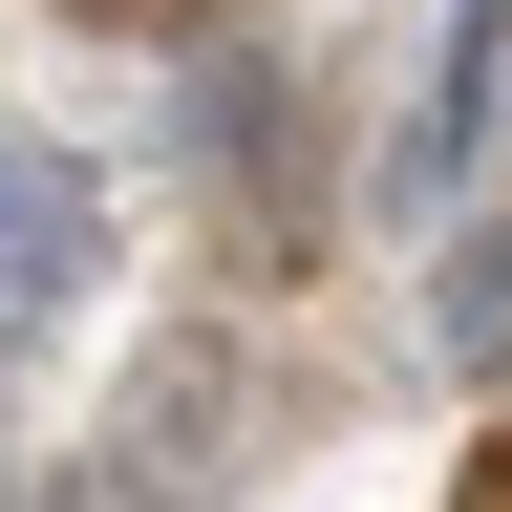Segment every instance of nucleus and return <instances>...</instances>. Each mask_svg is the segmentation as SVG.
Returning <instances> with one entry per match:
<instances>
[{
    "instance_id": "obj_8",
    "label": "nucleus",
    "mask_w": 512,
    "mask_h": 512,
    "mask_svg": "<svg viewBox=\"0 0 512 512\" xmlns=\"http://www.w3.org/2000/svg\"><path fill=\"white\" fill-rule=\"evenodd\" d=\"M0 512H64V491H0Z\"/></svg>"
},
{
    "instance_id": "obj_2",
    "label": "nucleus",
    "mask_w": 512,
    "mask_h": 512,
    "mask_svg": "<svg viewBox=\"0 0 512 512\" xmlns=\"http://www.w3.org/2000/svg\"><path fill=\"white\" fill-rule=\"evenodd\" d=\"M491 150H512V0H448V22H427V86H406V128H384V214L448 235V192H470Z\"/></svg>"
},
{
    "instance_id": "obj_6",
    "label": "nucleus",
    "mask_w": 512,
    "mask_h": 512,
    "mask_svg": "<svg viewBox=\"0 0 512 512\" xmlns=\"http://www.w3.org/2000/svg\"><path fill=\"white\" fill-rule=\"evenodd\" d=\"M86 22H214V0H86Z\"/></svg>"
},
{
    "instance_id": "obj_7",
    "label": "nucleus",
    "mask_w": 512,
    "mask_h": 512,
    "mask_svg": "<svg viewBox=\"0 0 512 512\" xmlns=\"http://www.w3.org/2000/svg\"><path fill=\"white\" fill-rule=\"evenodd\" d=\"M0 427H22V406H0ZM0 491H22V448H0Z\"/></svg>"
},
{
    "instance_id": "obj_3",
    "label": "nucleus",
    "mask_w": 512,
    "mask_h": 512,
    "mask_svg": "<svg viewBox=\"0 0 512 512\" xmlns=\"http://www.w3.org/2000/svg\"><path fill=\"white\" fill-rule=\"evenodd\" d=\"M86 278H107V171L43 150V128H0V363L64 342V320H86Z\"/></svg>"
},
{
    "instance_id": "obj_4",
    "label": "nucleus",
    "mask_w": 512,
    "mask_h": 512,
    "mask_svg": "<svg viewBox=\"0 0 512 512\" xmlns=\"http://www.w3.org/2000/svg\"><path fill=\"white\" fill-rule=\"evenodd\" d=\"M192 128H214L235 214H278V235H299V192H320V171H299V64H278V43H214V64H192Z\"/></svg>"
},
{
    "instance_id": "obj_1",
    "label": "nucleus",
    "mask_w": 512,
    "mask_h": 512,
    "mask_svg": "<svg viewBox=\"0 0 512 512\" xmlns=\"http://www.w3.org/2000/svg\"><path fill=\"white\" fill-rule=\"evenodd\" d=\"M235 448H256V342L235 320H171L128 363V406H107V448H86L64 512H235Z\"/></svg>"
},
{
    "instance_id": "obj_5",
    "label": "nucleus",
    "mask_w": 512,
    "mask_h": 512,
    "mask_svg": "<svg viewBox=\"0 0 512 512\" xmlns=\"http://www.w3.org/2000/svg\"><path fill=\"white\" fill-rule=\"evenodd\" d=\"M427 363L448 384H512V214H470V235L427 256Z\"/></svg>"
}]
</instances>
